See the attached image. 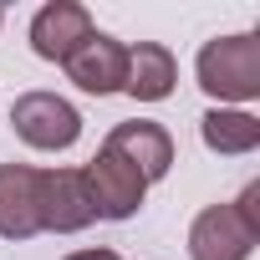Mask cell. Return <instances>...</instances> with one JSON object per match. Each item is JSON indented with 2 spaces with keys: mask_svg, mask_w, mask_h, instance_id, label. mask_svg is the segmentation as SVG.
<instances>
[{
  "mask_svg": "<svg viewBox=\"0 0 260 260\" xmlns=\"http://www.w3.org/2000/svg\"><path fill=\"white\" fill-rule=\"evenodd\" d=\"M194 77L219 107L255 102L260 97V31H235V36L204 41L194 56Z\"/></svg>",
  "mask_w": 260,
  "mask_h": 260,
  "instance_id": "obj_1",
  "label": "cell"
},
{
  "mask_svg": "<svg viewBox=\"0 0 260 260\" xmlns=\"http://www.w3.org/2000/svg\"><path fill=\"white\" fill-rule=\"evenodd\" d=\"M11 127L26 148H41V153H67L77 138H82V112L56 97V92H21L16 107H11Z\"/></svg>",
  "mask_w": 260,
  "mask_h": 260,
  "instance_id": "obj_2",
  "label": "cell"
},
{
  "mask_svg": "<svg viewBox=\"0 0 260 260\" xmlns=\"http://www.w3.org/2000/svg\"><path fill=\"white\" fill-rule=\"evenodd\" d=\"M82 174H87L97 219H133L143 209V199H148V179L127 164L122 153H112V148H97V158Z\"/></svg>",
  "mask_w": 260,
  "mask_h": 260,
  "instance_id": "obj_3",
  "label": "cell"
},
{
  "mask_svg": "<svg viewBox=\"0 0 260 260\" xmlns=\"http://www.w3.org/2000/svg\"><path fill=\"white\" fill-rule=\"evenodd\" d=\"M97 219L82 169H41V235H77Z\"/></svg>",
  "mask_w": 260,
  "mask_h": 260,
  "instance_id": "obj_4",
  "label": "cell"
},
{
  "mask_svg": "<svg viewBox=\"0 0 260 260\" xmlns=\"http://www.w3.org/2000/svg\"><path fill=\"white\" fill-rule=\"evenodd\" d=\"M61 67H67V82L82 87L87 97H112L127 82V46L117 36H107V31H92Z\"/></svg>",
  "mask_w": 260,
  "mask_h": 260,
  "instance_id": "obj_5",
  "label": "cell"
},
{
  "mask_svg": "<svg viewBox=\"0 0 260 260\" xmlns=\"http://www.w3.org/2000/svg\"><path fill=\"white\" fill-rule=\"evenodd\" d=\"M260 235L235 214V204H209L189 224V260H250Z\"/></svg>",
  "mask_w": 260,
  "mask_h": 260,
  "instance_id": "obj_6",
  "label": "cell"
},
{
  "mask_svg": "<svg viewBox=\"0 0 260 260\" xmlns=\"http://www.w3.org/2000/svg\"><path fill=\"white\" fill-rule=\"evenodd\" d=\"M102 148H112V153H122L127 164H133L148 184H158L169 169H174V133L164 122H153V117H133V122H117L112 133L102 138Z\"/></svg>",
  "mask_w": 260,
  "mask_h": 260,
  "instance_id": "obj_7",
  "label": "cell"
},
{
  "mask_svg": "<svg viewBox=\"0 0 260 260\" xmlns=\"http://www.w3.org/2000/svg\"><path fill=\"white\" fill-rule=\"evenodd\" d=\"M92 11L77 6V0H46V6L31 16V51L41 61H67L87 36H92Z\"/></svg>",
  "mask_w": 260,
  "mask_h": 260,
  "instance_id": "obj_8",
  "label": "cell"
},
{
  "mask_svg": "<svg viewBox=\"0 0 260 260\" xmlns=\"http://www.w3.org/2000/svg\"><path fill=\"white\" fill-rule=\"evenodd\" d=\"M41 235V169L0 164V240Z\"/></svg>",
  "mask_w": 260,
  "mask_h": 260,
  "instance_id": "obj_9",
  "label": "cell"
},
{
  "mask_svg": "<svg viewBox=\"0 0 260 260\" xmlns=\"http://www.w3.org/2000/svg\"><path fill=\"white\" fill-rule=\"evenodd\" d=\"M174 82H179V61L164 41H138L127 46V82L122 92L133 102H164L174 97Z\"/></svg>",
  "mask_w": 260,
  "mask_h": 260,
  "instance_id": "obj_10",
  "label": "cell"
},
{
  "mask_svg": "<svg viewBox=\"0 0 260 260\" xmlns=\"http://www.w3.org/2000/svg\"><path fill=\"white\" fill-rule=\"evenodd\" d=\"M199 138L209 153H224V158H245L260 148V117L250 107H209L199 117Z\"/></svg>",
  "mask_w": 260,
  "mask_h": 260,
  "instance_id": "obj_11",
  "label": "cell"
},
{
  "mask_svg": "<svg viewBox=\"0 0 260 260\" xmlns=\"http://www.w3.org/2000/svg\"><path fill=\"white\" fill-rule=\"evenodd\" d=\"M230 204H235V214H240V219L260 235V179H250V184L240 189V199H230Z\"/></svg>",
  "mask_w": 260,
  "mask_h": 260,
  "instance_id": "obj_12",
  "label": "cell"
},
{
  "mask_svg": "<svg viewBox=\"0 0 260 260\" xmlns=\"http://www.w3.org/2000/svg\"><path fill=\"white\" fill-rule=\"evenodd\" d=\"M67 260H122L117 250H107V245H92V250H72Z\"/></svg>",
  "mask_w": 260,
  "mask_h": 260,
  "instance_id": "obj_13",
  "label": "cell"
},
{
  "mask_svg": "<svg viewBox=\"0 0 260 260\" xmlns=\"http://www.w3.org/2000/svg\"><path fill=\"white\" fill-rule=\"evenodd\" d=\"M0 26H6V6H0Z\"/></svg>",
  "mask_w": 260,
  "mask_h": 260,
  "instance_id": "obj_14",
  "label": "cell"
}]
</instances>
